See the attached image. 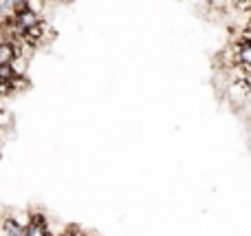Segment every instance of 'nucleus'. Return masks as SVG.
<instances>
[{"mask_svg":"<svg viewBox=\"0 0 251 236\" xmlns=\"http://www.w3.org/2000/svg\"><path fill=\"white\" fill-rule=\"evenodd\" d=\"M11 66H13V71H16V75H26V69H29V57H26L25 53H18V55L13 57Z\"/></svg>","mask_w":251,"mask_h":236,"instance_id":"nucleus-3","label":"nucleus"},{"mask_svg":"<svg viewBox=\"0 0 251 236\" xmlns=\"http://www.w3.org/2000/svg\"><path fill=\"white\" fill-rule=\"evenodd\" d=\"M243 40H247V42H251V22L247 26H245V31H243Z\"/></svg>","mask_w":251,"mask_h":236,"instance_id":"nucleus-8","label":"nucleus"},{"mask_svg":"<svg viewBox=\"0 0 251 236\" xmlns=\"http://www.w3.org/2000/svg\"><path fill=\"white\" fill-rule=\"evenodd\" d=\"M11 216H13V221H16L20 228H29L31 225V212H11Z\"/></svg>","mask_w":251,"mask_h":236,"instance_id":"nucleus-4","label":"nucleus"},{"mask_svg":"<svg viewBox=\"0 0 251 236\" xmlns=\"http://www.w3.org/2000/svg\"><path fill=\"white\" fill-rule=\"evenodd\" d=\"M86 236H88V234H86Z\"/></svg>","mask_w":251,"mask_h":236,"instance_id":"nucleus-9","label":"nucleus"},{"mask_svg":"<svg viewBox=\"0 0 251 236\" xmlns=\"http://www.w3.org/2000/svg\"><path fill=\"white\" fill-rule=\"evenodd\" d=\"M16 78V71H13L11 64H0V79H4V82H11V79Z\"/></svg>","mask_w":251,"mask_h":236,"instance_id":"nucleus-6","label":"nucleus"},{"mask_svg":"<svg viewBox=\"0 0 251 236\" xmlns=\"http://www.w3.org/2000/svg\"><path fill=\"white\" fill-rule=\"evenodd\" d=\"M18 53H22L20 44H13V42H4V40H0V64H11L13 57H16Z\"/></svg>","mask_w":251,"mask_h":236,"instance_id":"nucleus-2","label":"nucleus"},{"mask_svg":"<svg viewBox=\"0 0 251 236\" xmlns=\"http://www.w3.org/2000/svg\"><path fill=\"white\" fill-rule=\"evenodd\" d=\"M11 124H13V115H11V110L0 108V131H7V128H11Z\"/></svg>","mask_w":251,"mask_h":236,"instance_id":"nucleus-5","label":"nucleus"},{"mask_svg":"<svg viewBox=\"0 0 251 236\" xmlns=\"http://www.w3.org/2000/svg\"><path fill=\"white\" fill-rule=\"evenodd\" d=\"M0 236H26V230L13 221L11 214L0 216Z\"/></svg>","mask_w":251,"mask_h":236,"instance_id":"nucleus-1","label":"nucleus"},{"mask_svg":"<svg viewBox=\"0 0 251 236\" xmlns=\"http://www.w3.org/2000/svg\"><path fill=\"white\" fill-rule=\"evenodd\" d=\"M26 2V7L31 9V11H35L40 16V13L44 11V2H47V0H25Z\"/></svg>","mask_w":251,"mask_h":236,"instance_id":"nucleus-7","label":"nucleus"}]
</instances>
